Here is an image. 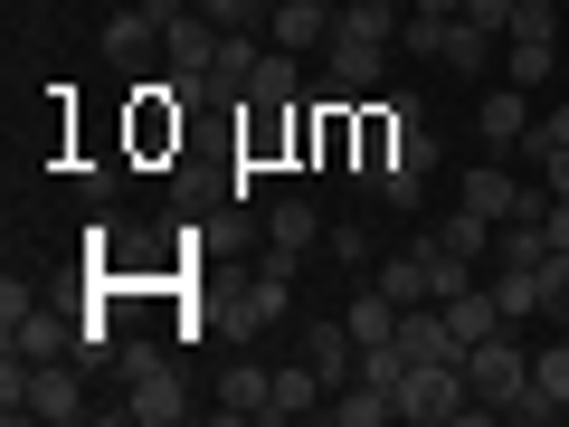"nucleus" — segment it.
I'll return each instance as SVG.
<instances>
[{
  "instance_id": "2f4dec72",
  "label": "nucleus",
  "mask_w": 569,
  "mask_h": 427,
  "mask_svg": "<svg viewBox=\"0 0 569 427\" xmlns=\"http://www.w3.org/2000/svg\"><path fill=\"white\" fill-rule=\"evenodd\" d=\"M209 29H266V0H200Z\"/></svg>"
},
{
  "instance_id": "0eeeda50",
  "label": "nucleus",
  "mask_w": 569,
  "mask_h": 427,
  "mask_svg": "<svg viewBox=\"0 0 569 427\" xmlns=\"http://www.w3.org/2000/svg\"><path fill=\"white\" fill-rule=\"evenodd\" d=\"M323 77H332V96H370V86L389 77V39H351V29H332V39H323Z\"/></svg>"
},
{
  "instance_id": "4be33fe9",
  "label": "nucleus",
  "mask_w": 569,
  "mask_h": 427,
  "mask_svg": "<svg viewBox=\"0 0 569 427\" xmlns=\"http://www.w3.org/2000/svg\"><path fill=\"white\" fill-rule=\"evenodd\" d=\"M313 238H323V209H313V200H276V209H266V247L313 257Z\"/></svg>"
},
{
  "instance_id": "bb28decb",
  "label": "nucleus",
  "mask_w": 569,
  "mask_h": 427,
  "mask_svg": "<svg viewBox=\"0 0 569 427\" xmlns=\"http://www.w3.org/2000/svg\"><path fill=\"white\" fill-rule=\"evenodd\" d=\"M550 67H560V39H512L503 77H512V86H550Z\"/></svg>"
},
{
  "instance_id": "412c9836",
  "label": "nucleus",
  "mask_w": 569,
  "mask_h": 427,
  "mask_svg": "<svg viewBox=\"0 0 569 427\" xmlns=\"http://www.w3.org/2000/svg\"><path fill=\"white\" fill-rule=\"evenodd\" d=\"M493 305H503V324H541V266H503L493 257Z\"/></svg>"
},
{
  "instance_id": "9b49d317",
  "label": "nucleus",
  "mask_w": 569,
  "mask_h": 427,
  "mask_svg": "<svg viewBox=\"0 0 569 427\" xmlns=\"http://www.w3.org/2000/svg\"><path fill=\"white\" fill-rule=\"evenodd\" d=\"M171 10H181V0H133V10H114V20H104V58H142V48H162V20Z\"/></svg>"
},
{
  "instance_id": "4c0bfd02",
  "label": "nucleus",
  "mask_w": 569,
  "mask_h": 427,
  "mask_svg": "<svg viewBox=\"0 0 569 427\" xmlns=\"http://www.w3.org/2000/svg\"><path fill=\"white\" fill-rule=\"evenodd\" d=\"M560 10H569V0H560Z\"/></svg>"
},
{
  "instance_id": "f8f14e48",
  "label": "nucleus",
  "mask_w": 569,
  "mask_h": 427,
  "mask_svg": "<svg viewBox=\"0 0 569 427\" xmlns=\"http://www.w3.org/2000/svg\"><path fill=\"white\" fill-rule=\"evenodd\" d=\"M323 399H332L323 370H313V361H284L276 389H266V418H323Z\"/></svg>"
},
{
  "instance_id": "7c9ffc66",
  "label": "nucleus",
  "mask_w": 569,
  "mask_h": 427,
  "mask_svg": "<svg viewBox=\"0 0 569 427\" xmlns=\"http://www.w3.org/2000/svg\"><path fill=\"white\" fill-rule=\"evenodd\" d=\"M550 142H569V96L550 105V115H531V133H522V152H512V162H541Z\"/></svg>"
},
{
  "instance_id": "39448f33",
  "label": "nucleus",
  "mask_w": 569,
  "mask_h": 427,
  "mask_svg": "<svg viewBox=\"0 0 569 427\" xmlns=\"http://www.w3.org/2000/svg\"><path fill=\"white\" fill-rule=\"evenodd\" d=\"M114 418H133V427H171V418H190V399H181V370H171V361H142V370H123V399H114Z\"/></svg>"
},
{
  "instance_id": "c85d7f7f",
  "label": "nucleus",
  "mask_w": 569,
  "mask_h": 427,
  "mask_svg": "<svg viewBox=\"0 0 569 427\" xmlns=\"http://www.w3.org/2000/svg\"><path fill=\"white\" fill-rule=\"evenodd\" d=\"M541 324H569V247L541 257Z\"/></svg>"
},
{
  "instance_id": "473e14b6",
  "label": "nucleus",
  "mask_w": 569,
  "mask_h": 427,
  "mask_svg": "<svg viewBox=\"0 0 569 427\" xmlns=\"http://www.w3.org/2000/svg\"><path fill=\"white\" fill-rule=\"evenodd\" d=\"M323 257H342V266H380V247H370V228H332Z\"/></svg>"
},
{
  "instance_id": "f257e3e1",
  "label": "nucleus",
  "mask_w": 569,
  "mask_h": 427,
  "mask_svg": "<svg viewBox=\"0 0 569 427\" xmlns=\"http://www.w3.org/2000/svg\"><path fill=\"white\" fill-rule=\"evenodd\" d=\"M0 332H10L20 361H67V351H86V324H77V314H58V305H39L20 276L0 285Z\"/></svg>"
},
{
  "instance_id": "9d476101",
  "label": "nucleus",
  "mask_w": 569,
  "mask_h": 427,
  "mask_svg": "<svg viewBox=\"0 0 569 427\" xmlns=\"http://www.w3.org/2000/svg\"><path fill=\"white\" fill-rule=\"evenodd\" d=\"M266 39L295 48V58H313V48L332 39V0H276V10H266Z\"/></svg>"
},
{
  "instance_id": "6ab92c4d",
  "label": "nucleus",
  "mask_w": 569,
  "mask_h": 427,
  "mask_svg": "<svg viewBox=\"0 0 569 427\" xmlns=\"http://www.w3.org/2000/svg\"><path fill=\"white\" fill-rule=\"evenodd\" d=\"M399 314L408 305H389V295H380V285H361V295H351V305H342V324H351V342H399Z\"/></svg>"
},
{
  "instance_id": "72a5a7b5",
  "label": "nucleus",
  "mask_w": 569,
  "mask_h": 427,
  "mask_svg": "<svg viewBox=\"0 0 569 427\" xmlns=\"http://www.w3.org/2000/svg\"><path fill=\"white\" fill-rule=\"evenodd\" d=\"M531 171H541V190H550V200H569V142H550V152H541Z\"/></svg>"
},
{
  "instance_id": "423d86ee",
  "label": "nucleus",
  "mask_w": 569,
  "mask_h": 427,
  "mask_svg": "<svg viewBox=\"0 0 569 427\" xmlns=\"http://www.w3.org/2000/svg\"><path fill=\"white\" fill-rule=\"evenodd\" d=\"M475 133H485V152H522L531 133V86H475Z\"/></svg>"
},
{
  "instance_id": "2eb2a0df",
  "label": "nucleus",
  "mask_w": 569,
  "mask_h": 427,
  "mask_svg": "<svg viewBox=\"0 0 569 427\" xmlns=\"http://www.w3.org/2000/svg\"><path fill=\"white\" fill-rule=\"evenodd\" d=\"M305 361L323 370L332 389H342V380H361V342H351V324H342V314H332V324H313V332H305Z\"/></svg>"
},
{
  "instance_id": "c9c22d12",
  "label": "nucleus",
  "mask_w": 569,
  "mask_h": 427,
  "mask_svg": "<svg viewBox=\"0 0 569 427\" xmlns=\"http://www.w3.org/2000/svg\"><path fill=\"white\" fill-rule=\"evenodd\" d=\"M541 228H550V247H569V200H550V209H541Z\"/></svg>"
},
{
  "instance_id": "c756f323",
  "label": "nucleus",
  "mask_w": 569,
  "mask_h": 427,
  "mask_svg": "<svg viewBox=\"0 0 569 427\" xmlns=\"http://www.w3.org/2000/svg\"><path fill=\"white\" fill-rule=\"evenodd\" d=\"M560 20H569L560 0H512V29H503V39H560Z\"/></svg>"
},
{
  "instance_id": "1a4fd4ad",
  "label": "nucleus",
  "mask_w": 569,
  "mask_h": 427,
  "mask_svg": "<svg viewBox=\"0 0 569 427\" xmlns=\"http://www.w3.org/2000/svg\"><path fill=\"white\" fill-rule=\"evenodd\" d=\"M284 295H295V276H284V266H257V276L238 285V305H228V332H247V342H257L266 324H284Z\"/></svg>"
},
{
  "instance_id": "a211bd4d",
  "label": "nucleus",
  "mask_w": 569,
  "mask_h": 427,
  "mask_svg": "<svg viewBox=\"0 0 569 427\" xmlns=\"http://www.w3.org/2000/svg\"><path fill=\"white\" fill-rule=\"evenodd\" d=\"M370 285H380L389 305H437V295H427V238L408 247V257H380V266H370Z\"/></svg>"
},
{
  "instance_id": "20e7f679",
  "label": "nucleus",
  "mask_w": 569,
  "mask_h": 427,
  "mask_svg": "<svg viewBox=\"0 0 569 427\" xmlns=\"http://www.w3.org/2000/svg\"><path fill=\"white\" fill-rule=\"evenodd\" d=\"M466 380H475V408H512V399L531 389V351L512 342V324L485 332V342L466 351Z\"/></svg>"
},
{
  "instance_id": "b1692460",
  "label": "nucleus",
  "mask_w": 569,
  "mask_h": 427,
  "mask_svg": "<svg viewBox=\"0 0 569 427\" xmlns=\"http://www.w3.org/2000/svg\"><path fill=\"white\" fill-rule=\"evenodd\" d=\"M266 389H276V370H257V361H238V370H228V380H219V418H266Z\"/></svg>"
},
{
  "instance_id": "f704fd0d",
  "label": "nucleus",
  "mask_w": 569,
  "mask_h": 427,
  "mask_svg": "<svg viewBox=\"0 0 569 427\" xmlns=\"http://www.w3.org/2000/svg\"><path fill=\"white\" fill-rule=\"evenodd\" d=\"M466 20H475V29H493V39H503V29H512V0H466Z\"/></svg>"
},
{
  "instance_id": "dca6fc26",
  "label": "nucleus",
  "mask_w": 569,
  "mask_h": 427,
  "mask_svg": "<svg viewBox=\"0 0 569 427\" xmlns=\"http://www.w3.org/2000/svg\"><path fill=\"white\" fill-rule=\"evenodd\" d=\"M323 418L332 427H380V418H399V389H380V380H342L323 399Z\"/></svg>"
},
{
  "instance_id": "a878e982",
  "label": "nucleus",
  "mask_w": 569,
  "mask_h": 427,
  "mask_svg": "<svg viewBox=\"0 0 569 427\" xmlns=\"http://www.w3.org/2000/svg\"><path fill=\"white\" fill-rule=\"evenodd\" d=\"M427 238L456 247V257H493V219H485V209H456V219H437Z\"/></svg>"
},
{
  "instance_id": "4468645a",
  "label": "nucleus",
  "mask_w": 569,
  "mask_h": 427,
  "mask_svg": "<svg viewBox=\"0 0 569 427\" xmlns=\"http://www.w3.org/2000/svg\"><path fill=\"white\" fill-rule=\"evenodd\" d=\"M447 332H456V351H475L485 332H503V305H493V285H466V295H447Z\"/></svg>"
},
{
  "instance_id": "cd10ccee",
  "label": "nucleus",
  "mask_w": 569,
  "mask_h": 427,
  "mask_svg": "<svg viewBox=\"0 0 569 427\" xmlns=\"http://www.w3.org/2000/svg\"><path fill=\"white\" fill-rule=\"evenodd\" d=\"M447 29H456V20H427V10H408V20H399V48H408V58H427V67H447Z\"/></svg>"
},
{
  "instance_id": "e433bc0d",
  "label": "nucleus",
  "mask_w": 569,
  "mask_h": 427,
  "mask_svg": "<svg viewBox=\"0 0 569 427\" xmlns=\"http://www.w3.org/2000/svg\"><path fill=\"white\" fill-rule=\"evenodd\" d=\"M408 10H427V20H466V0H408Z\"/></svg>"
},
{
  "instance_id": "ddd939ff",
  "label": "nucleus",
  "mask_w": 569,
  "mask_h": 427,
  "mask_svg": "<svg viewBox=\"0 0 569 427\" xmlns=\"http://www.w3.org/2000/svg\"><path fill=\"white\" fill-rule=\"evenodd\" d=\"M399 351H408V370H418V361H466L437 305H408V314H399Z\"/></svg>"
},
{
  "instance_id": "7ed1b4c3",
  "label": "nucleus",
  "mask_w": 569,
  "mask_h": 427,
  "mask_svg": "<svg viewBox=\"0 0 569 427\" xmlns=\"http://www.w3.org/2000/svg\"><path fill=\"white\" fill-rule=\"evenodd\" d=\"M399 418H408V427H456V418H485V408H475L466 361H418V370L399 380Z\"/></svg>"
},
{
  "instance_id": "393cba45",
  "label": "nucleus",
  "mask_w": 569,
  "mask_h": 427,
  "mask_svg": "<svg viewBox=\"0 0 569 427\" xmlns=\"http://www.w3.org/2000/svg\"><path fill=\"white\" fill-rule=\"evenodd\" d=\"M447 67H456V77H475V86H485V77H493V29L456 20V29H447Z\"/></svg>"
},
{
  "instance_id": "f3484780",
  "label": "nucleus",
  "mask_w": 569,
  "mask_h": 427,
  "mask_svg": "<svg viewBox=\"0 0 569 427\" xmlns=\"http://www.w3.org/2000/svg\"><path fill=\"white\" fill-rule=\"evenodd\" d=\"M257 29H219V58H209V96H247V77H257Z\"/></svg>"
},
{
  "instance_id": "f03ea898",
  "label": "nucleus",
  "mask_w": 569,
  "mask_h": 427,
  "mask_svg": "<svg viewBox=\"0 0 569 427\" xmlns=\"http://www.w3.org/2000/svg\"><path fill=\"white\" fill-rule=\"evenodd\" d=\"M0 408L10 418H48V427H67V418H86V389H77V370L67 361H0Z\"/></svg>"
},
{
  "instance_id": "5701e85b",
  "label": "nucleus",
  "mask_w": 569,
  "mask_h": 427,
  "mask_svg": "<svg viewBox=\"0 0 569 427\" xmlns=\"http://www.w3.org/2000/svg\"><path fill=\"white\" fill-rule=\"evenodd\" d=\"M408 0H332V29H351V39H399Z\"/></svg>"
},
{
  "instance_id": "aec40b11",
  "label": "nucleus",
  "mask_w": 569,
  "mask_h": 427,
  "mask_svg": "<svg viewBox=\"0 0 569 427\" xmlns=\"http://www.w3.org/2000/svg\"><path fill=\"white\" fill-rule=\"evenodd\" d=\"M247 105H257V115H284V105H295V48H276V39H266L257 77H247Z\"/></svg>"
},
{
  "instance_id": "6e6552de",
  "label": "nucleus",
  "mask_w": 569,
  "mask_h": 427,
  "mask_svg": "<svg viewBox=\"0 0 569 427\" xmlns=\"http://www.w3.org/2000/svg\"><path fill=\"white\" fill-rule=\"evenodd\" d=\"M503 418H569V342H560V332L531 351V389L503 408Z\"/></svg>"
}]
</instances>
